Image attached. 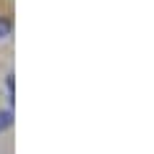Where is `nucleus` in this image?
<instances>
[{
    "mask_svg": "<svg viewBox=\"0 0 154 154\" xmlns=\"http://www.w3.org/2000/svg\"><path fill=\"white\" fill-rule=\"evenodd\" d=\"M5 85H8V93H11V100H13V72L5 77Z\"/></svg>",
    "mask_w": 154,
    "mask_h": 154,
    "instance_id": "3",
    "label": "nucleus"
},
{
    "mask_svg": "<svg viewBox=\"0 0 154 154\" xmlns=\"http://www.w3.org/2000/svg\"><path fill=\"white\" fill-rule=\"evenodd\" d=\"M13 31V23L8 21V18H0V38H8Z\"/></svg>",
    "mask_w": 154,
    "mask_h": 154,
    "instance_id": "2",
    "label": "nucleus"
},
{
    "mask_svg": "<svg viewBox=\"0 0 154 154\" xmlns=\"http://www.w3.org/2000/svg\"><path fill=\"white\" fill-rule=\"evenodd\" d=\"M13 126V110L11 108H3V110H0V134H3V131H8V128H11Z\"/></svg>",
    "mask_w": 154,
    "mask_h": 154,
    "instance_id": "1",
    "label": "nucleus"
}]
</instances>
